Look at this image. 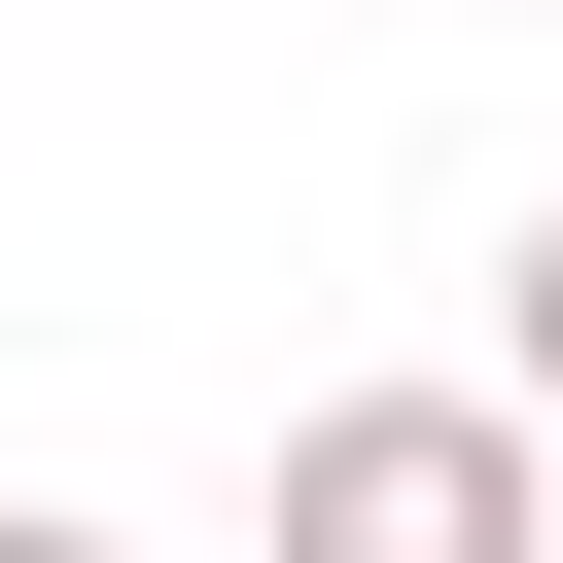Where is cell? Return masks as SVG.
I'll use <instances>...</instances> for the list:
<instances>
[{
	"label": "cell",
	"instance_id": "6da1fadb",
	"mask_svg": "<svg viewBox=\"0 0 563 563\" xmlns=\"http://www.w3.org/2000/svg\"><path fill=\"white\" fill-rule=\"evenodd\" d=\"M282 563H563V457L493 387H317L282 422Z\"/></svg>",
	"mask_w": 563,
	"mask_h": 563
},
{
	"label": "cell",
	"instance_id": "7a4b0ae2",
	"mask_svg": "<svg viewBox=\"0 0 563 563\" xmlns=\"http://www.w3.org/2000/svg\"><path fill=\"white\" fill-rule=\"evenodd\" d=\"M493 422H528V457H563V211H528V246H493Z\"/></svg>",
	"mask_w": 563,
	"mask_h": 563
},
{
	"label": "cell",
	"instance_id": "3957f363",
	"mask_svg": "<svg viewBox=\"0 0 563 563\" xmlns=\"http://www.w3.org/2000/svg\"><path fill=\"white\" fill-rule=\"evenodd\" d=\"M0 563H141V528H70V493H0Z\"/></svg>",
	"mask_w": 563,
	"mask_h": 563
}]
</instances>
